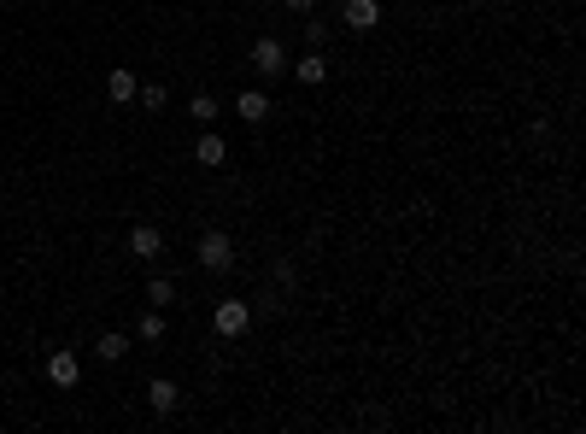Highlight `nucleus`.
<instances>
[{"mask_svg":"<svg viewBox=\"0 0 586 434\" xmlns=\"http://www.w3.org/2000/svg\"><path fill=\"white\" fill-rule=\"evenodd\" d=\"M147 306H159V311L176 306V282H170V276H153V282H147Z\"/></svg>","mask_w":586,"mask_h":434,"instance_id":"obj_14","label":"nucleus"},{"mask_svg":"<svg viewBox=\"0 0 586 434\" xmlns=\"http://www.w3.org/2000/svg\"><path fill=\"white\" fill-rule=\"evenodd\" d=\"M194 265H199V270H211V276L235 270V241H229L224 229H206V235H199V247H194Z\"/></svg>","mask_w":586,"mask_h":434,"instance_id":"obj_1","label":"nucleus"},{"mask_svg":"<svg viewBox=\"0 0 586 434\" xmlns=\"http://www.w3.org/2000/svg\"><path fill=\"white\" fill-rule=\"evenodd\" d=\"M247 59H252V70H258V77H270V83H276V77H288V47H281L276 36H258Z\"/></svg>","mask_w":586,"mask_h":434,"instance_id":"obj_3","label":"nucleus"},{"mask_svg":"<svg viewBox=\"0 0 586 434\" xmlns=\"http://www.w3.org/2000/svg\"><path fill=\"white\" fill-rule=\"evenodd\" d=\"M135 335H141V340H165V317H159V306L135 323Z\"/></svg>","mask_w":586,"mask_h":434,"instance_id":"obj_15","label":"nucleus"},{"mask_svg":"<svg viewBox=\"0 0 586 434\" xmlns=\"http://www.w3.org/2000/svg\"><path fill=\"white\" fill-rule=\"evenodd\" d=\"M194 159H199L206 170H224V159H229V141L217 135V129H206V135L194 141Z\"/></svg>","mask_w":586,"mask_h":434,"instance_id":"obj_5","label":"nucleus"},{"mask_svg":"<svg viewBox=\"0 0 586 434\" xmlns=\"http://www.w3.org/2000/svg\"><path fill=\"white\" fill-rule=\"evenodd\" d=\"M188 118H194L199 129H211V124H217V118H224V106H217V100H211V94H194V100H188Z\"/></svg>","mask_w":586,"mask_h":434,"instance_id":"obj_13","label":"nucleus"},{"mask_svg":"<svg viewBox=\"0 0 586 434\" xmlns=\"http://www.w3.org/2000/svg\"><path fill=\"white\" fill-rule=\"evenodd\" d=\"M77 376H83L77 352H53V358H47V381H53V388H77Z\"/></svg>","mask_w":586,"mask_h":434,"instance_id":"obj_7","label":"nucleus"},{"mask_svg":"<svg viewBox=\"0 0 586 434\" xmlns=\"http://www.w3.org/2000/svg\"><path fill=\"white\" fill-rule=\"evenodd\" d=\"M305 42H311V47L329 42V24H322V18H305Z\"/></svg>","mask_w":586,"mask_h":434,"instance_id":"obj_17","label":"nucleus"},{"mask_svg":"<svg viewBox=\"0 0 586 434\" xmlns=\"http://www.w3.org/2000/svg\"><path fill=\"white\" fill-rule=\"evenodd\" d=\"M135 70H129V65H118L112 70V77H106V100H112V106H129V100H135Z\"/></svg>","mask_w":586,"mask_h":434,"instance_id":"obj_8","label":"nucleus"},{"mask_svg":"<svg viewBox=\"0 0 586 434\" xmlns=\"http://www.w3.org/2000/svg\"><path fill=\"white\" fill-rule=\"evenodd\" d=\"M124 352H129V335H124V329H106V335L94 340V358H106V364H118Z\"/></svg>","mask_w":586,"mask_h":434,"instance_id":"obj_12","label":"nucleus"},{"mask_svg":"<svg viewBox=\"0 0 586 434\" xmlns=\"http://www.w3.org/2000/svg\"><path fill=\"white\" fill-rule=\"evenodd\" d=\"M135 100L147 106V112H159V106H165V88H159V83H147V88H135Z\"/></svg>","mask_w":586,"mask_h":434,"instance_id":"obj_16","label":"nucleus"},{"mask_svg":"<svg viewBox=\"0 0 586 434\" xmlns=\"http://www.w3.org/2000/svg\"><path fill=\"white\" fill-rule=\"evenodd\" d=\"M147 405H153V411H159V417H170V411H176V405H182V393H176V381H170V376H153V381H147Z\"/></svg>","mask_w":586,"mask_h":434,"instance_id":"obj_6","label":"nucleus"},{"mask_svg":"<svg viewBox=\"0 0 586 434\" xmlns=\"http://www.w3.org/2000/svg\"><path fill=\"white\" fill-rule=\"evenodd\" d=\"M235 112L247 118V124H265V118L276 112V106H270V94H265V88H247V94L235 100Z\"/></svg>","mask_w":586,"mask_h":434,"instance_id":"obj_9","label":"nucleus"},{"mask_svg":"<svg viewBox=\"0 0 586 434\" xmlns=\"http://www.w3.org/2000/svg\"><path fill=\"white\" fill-rule=\"evenodd\" d=\"M211 329H217L224 340H240V335L252 329V306H247V299H217V311H211Z\"/></svg>","mask_w":586,"mask_h":434,"instance_id":"obj_2","label":"nucleus"},{"mask_svg":"<svg viewBox=\"0 0 586 434\" xmlns=\"http://www.w3.org/2000/svg\"><path fill=\"white\" fill-rule=\"evenodd\" d=\"M159 252H165V235H159L153 224H135V229H129V258L147 265V258H159Z\"/></svg>","mask_w":586,"mask_h":434,"instance_id":"obj_4","label":"nucleus"},{"mask_svg":"<svg viewBox=\"0 0 586 434\" xmlns=\"http://www.w3.org/2000/svg\"><path fill=\"white\" fill-rule=\"evenodd\" d=\"M340 18H346L352 29H376L381 24V0H346V12H340Z\"/></svg>","mask_w":586,"mask_h":434,"instance_id":"obj_10","label":"nucleus"},{"mask_svg":"<svg viewBox=\"0 0 586 434\" xmlns=\"http://www.w3.org/2000/svg\"><path fill=\"white\" fill-rule=\"evenodd\" d=\"M311 6H317V0H288V12H311Z\"/></svg>","mask_w":586,"mask_h":434,"instance_id":"obj_18","label":"nucleus"},{"mask_svg":"<svg viewBox=\"0 0 586 434\" xmlns=\"http://www.w3.org/2000/svg\"><path fill=\"white\" fill-rule=\"evenodd\" d=\"M288 70H293V77H299L305 88H317L322 77H329V59H322V47H311V53L299 59V65H288Z\"/></svg>","mask_w":586,"mask_h":434,"instance_id":"obj_11","label":"nucleus"}]
</instances>
